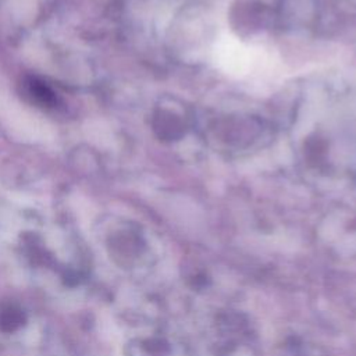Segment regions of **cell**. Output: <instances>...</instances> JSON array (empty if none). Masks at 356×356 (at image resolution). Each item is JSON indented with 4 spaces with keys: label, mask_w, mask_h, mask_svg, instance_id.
<instances>
[{
    "label": "cell",
    "mask_w": 356,
    "mask_h": 356,
    "mask_svg": "<svg viewBox=\"0 0 356 356\" xmlns=\"http://www.w3.org/2000/svg\"><path fill=\"white\" fill-rule=\"evenodd\" d=\"M28 93L38 102L44 103V104H50L54 99L53 92L43 83H39L36 81H31L28 85Z\"/></svg>",
    "instance_id": "obj_2"
},
{
    "label": "cell",
    "mask_w": 356,
    "mask_h": 356,
    "mask_svg": "<svg viewBox=\"0 0 356 356\" xmlns=\"http://www.w3.org/2000/svg\"><path fill=\"white\" fill-rule=\"evenodd\" d=\"M217 64L228 74L241 76L250 68L252 57L248 47L234 38H225L216 47Z\"/></svg>",
    "instance_id": "obj_1"
}]
</instances>
